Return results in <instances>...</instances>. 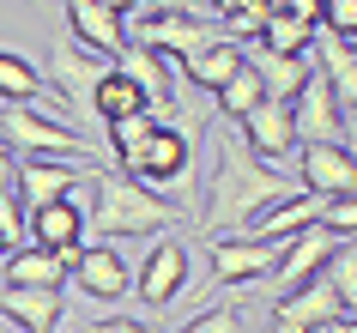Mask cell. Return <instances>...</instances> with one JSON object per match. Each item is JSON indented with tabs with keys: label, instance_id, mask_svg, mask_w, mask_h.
Returning a JSON list of instances; mask_svg holds the SVG:
<instances>
[{
	"label": "cell",
	"instance_id": "1",
	"mask_svg": "<svg viewBox=\"0 0 357 333\" xmlns=\"http://www.w3.org/2000/svg\"><path fill=\"white\" fill-rule=\"evenodd\" d=\"M212 140H218V164H212L206 188H200V237H248V224L266 206H279L284 194H297V188L273 164H261L236 128H218Z\"/></svg>",
	"mask_w": 357,
	"mask_h": 333
},
{
	"label": "cell",
	"instance_id": "2",
	"mask_svg": "<svg viewBox=\"0 0 357 333\" xmlns=\"http://www.w3.org/2000/svg\"><path fill=\"white\" fill-rule=\"evenodd\" d=\"M85 224H91L97 242H121V237H158V230H169L176 224V206L158 200L139 176H128V170H97L91 176V212H85Z\"/></svg>",
	"mask_w": 357,
	"mask_h": 333
},
{
	"label": "cell",
	"instance_id": "3",
	"mask_svg": "<svg viewBox=\"0 0 357 333\" xmlns=\"http://www.w3.org/2000/svg\"><path fill=\"white\" fill-rule=\"evenodd\" d=\"M0 140L24 158H73V164H109L103 151L61 115H43L31 103H0Z\"/></svg>",
	"mask_w": 357,
	"mask_h": 333
},
{
	"label": "cell",
	"instance_id": "4",
	"mask_svg": "<svg viewBox=\"0 0 357 333\" xmlns=\"http://www.w3.org/2000/svg\"><path fill=\"white\" fill-rule=\"evenodd\" d=\"M133 176H139L158 200L188 206L194 200V133L176 128V121H158V133H151V146H146V158H139Z\"/></svg>",
	"mask_w": 357,
	"mask_h": 333
},
{
	"label": "cell",
	"instance_id": "5",
	"mask_svg": "<svg viewBox=\"0 0 357 333\" xmlns=\"http://www.w3.org/2000/svg\"><path fill=\"white\" fill-rule=\"evenodd\" d=\"M339 315H345V303H339L333 279L315 273L309 285L273 297V309H266V333H327Z\"/></svg>",
	"mask_w": 357,
	"mask_h": 333
},
{
	"label": "cell",
	"instance_id": "6",
	"mask_svg": "<svg viewBox=\"0 0 357 333\" xmlns=\"http://www.w3.org/2000/svg\"><path fill=\"white\" fill-rule=\"evenodd\" d=\"M109 67L115 61H103V55H91L85 43H73L67 31H61L55 43H49V91L61 97V103H85L91 110V97H97V85L109 79Z\"/></svg>",
	"mask_w": 357,
	"mask_h": 333
},
{
	"label": "cell",
	"instance_id": "7",
	"mask_svg": "<svg viewBox=\"0 0 357 333\" xmlns=\"http://www.w3.org/2000/svg\"><path fill=\"white\" fill-rule=\"evenodd\" d=\"M182 291H188V242H176V237L151 242V249H146V260L133 267V297H139L146 309H158V315H164Z\"/></svg>",
	"mask_w": 357,
	"mask_h": 333
},
{
	"label": "cell",
	"instance_id": "8",
	"mask_svg": "<svg viewBox=\"0 0 357 333\" xmlns=\"http://www.w3.org/2000/svg\"><path fill=\"white\" fill-rule=\"evenodd\" d=\"M206 260H212V285L248 291V285H261V279L273 273L279 249L261 242V237H206Z\"/></svg>",
	"mask_w": 357,
	"mask_h": 333
},
{
	"label": "cell",
	"instance_id": "9",
	"mask_svg": "<svg viewBox=\"0 0 357 333\" xmlns=\"http://www.w3.org/2000/svg\"><path fill=\"white\" fill-rule=\"evenodd\" d=\"M97 170L109 164H73V158H19V206H55V200H73L79 182H91Z\"/></svg>",
	"mask_w": 357,
	"mask_h": 333
},
{
	"label": "cell",
	"instance_id": "10",
	"mask_svg": "<svg viewBox=\"0 0 357 333\" xmlns=\"http://www.w3.org/2000/svg\"><path fill=\"white\" fill-rule=\"evenodd\" d=\"M115 73L121 79H133L139 91H146V103H151V115L158 121H176V67H169V55H158L151 43H133L128 37V49L115 55Z\"/></svg>",
	"mask_w": 357,
	"mask_h": 333
},
{
	"label": "cell",
	"instance_id": "11",
	"mask_svg": "<svg viewBox=\"0 0 357 333\" xmlns=\"http://www.w3.org/2000/svg\"><path fill=\"white\" fill-rule=\"evenodd\" d=\"M333 249H339V237L321 230V224L303 230V237H291V242H279V260H273V273H266V291L284 297V291H297V285H309L315 273H327Z\"/></svg>",
	"mask_w": 357,
	"mask_h": 333
},
{
	"label": "cell",
	"instance_id": "12",
	"mask_svg": "<svg viewBox=\"0 0 357 333\" xmlns=\"http://www.w3.org/2000/svg\"><path fill=\"white\" fill-rule=\"evenodd\" d=\"M291 121H297V146H345V103L333 97V85L321 73L297 91Z\"/></svg>",
	"mask_w": 357,
	"mask_h": 333
},
{
	"label": "cell",
	"instance_id": "13",
	"mask_svg": "<svg viewBox=\"0 0 357 333\" xmlns=\"http://www.w3.org/2000/svg\"><path fill=\"white\" fill-rule=\"evenodd\" d=\"M73 285L91 303H121V297H133V267L115 255V242H85L73 255Z\"/></svg>",
	"mask_w": 357,
	"mask_h": 333
},
{
	"label": "cell",
	"instance_id": "14",
	"mask_svg": "<svg viewBox=\"0 0 357 333\" xmlns=\"http://www.w3.org/2000/svg\"><path fill=\"white\" fill-rule=\"evenodd\" d=\"M236 133H243V146L255 151L261 164H279V158H291V151H297V121H291V103H273V97H261V103L236 121Z\"/></svg>",
	"mask_w": 357,
	"mask_h": 333
},
{
	"label": "cell",
	"instance_id": "15",
	"mask_svg": "<svg viewBox=\"0 0 357 333\" xmlns=\"http://www.w3.org/2000/svg\"><path fill=\"white\" fill-rule=\"evenodd\" d=\"M128 37L133 43H151V49L169 55V61H182V55H194V49H206V43L230 37V31L218 19H139Z\"/></svg>",
	"mask_w": 357,
	"mask_h": 333
},
{
	"label": "cell",
	"instance_id": "16",
	"mask_svg": "<svg viewBox=\"0 0 357 333\" xmlns=\"http://www.w3.org/2000/svg\"><path fill=\"white\" fill-rule=\"evenodd\" d=\"M73 43H85L91 55L115 61L121 49H128V19H115L103 0H67V24H61Z\"/></svg>",
	"mask_w": 357,
	"mask_h": 333
},
{
	"label": "cell",
	"instance_id": "17",
	"mask_svg": "<svg viewBox=\"0 0 357 333\" xmlns=\"http://www.w3.org/2000/svg\"><path fill=\"white\" fill-rule=\"evenodd\" d=\"M0 315L19 321L24 333H55L67 315V291L61 285H0Z\"/></svg>",
	"mask_w": 357,
	"mask_h": 333
},
{
	"label": "cell",
	"instance_id": "18",
	"mask_svg": "<svg viewBox=\"0 0 357 333\" xmlns=\"http://www.w3.org/2000/svg\"><path fill=\"white\" fill-rule=\"evenodd\" d=\"M297 176H303L309 194H321V200L357 194V158L345 146H303L297 151Z\"/></svg>",
	"mask_w": 357,
	"mask_h": 333
},
{
	"label": "cell",
	"instance_id": "19",
	"mask_svg": "<svg viewBox=\"0 0 357 333\" xmlns=\"http://www.w3.org/2000/svg\"><path fill=\"white\" fill-rule=\"evenodd\" d=\"M248 49V67L261 79V91L273 103H297V91L315 79V61L309 55H279V49H266V43H243Z\"/></svg>",
	"mask_w": 357,
	"mask_h": 333
},
{
	"label": "cell",
	"instance_id": "20",
	"mask_svg": "<svg viewBox=\"0 0 357 333\" xmlns=\"http://www.w3.org/2000/svg\"><path fill=\"white\" fill-rule=\"evenodd\" d=\"M24 237L73 260L79 249H85V237H91V224H85V212H79L73 200H55V206H37V212L24 219Z\"/></svg>",
	"mask_w": 357,
	"mask_h": 333
},
{
	"label": "cell",
	"instance_id": "21",
	"mask_svg": "<svg viewBox=\"0 0 357 333\" xmlns=\"http://www.w3.org/2000/svg\"><path fill=\"white\" fill-rule=\"evenodd\" d=\"M243 61H248L243 43L218 37V43H206V49H194V55L176 61V79H188L194 91H218V85H230V79L243 73Z\"/></svg>",
	"mask_w": 357,
	"mask_h": 333
},
{
	"label": "cell",
	"instance_id": "22",
	"mask_svg": "<svg viewBox=\"0 0 357 333\" xmlns=\"http://www.w3.org/2000/svg\"><path fill=\"white\" fill-rule=\"evenodd\" d=\"M321 194H309V188H297V194H284L279 206H266L261 219L248 224V237H261V242H273V249H279V242H291V237H303V230H315L321 224Z\"/></svg>",
	"mask_w": 357,
	"mask_h": 333
},
{
	"label": "cell",
	"instance_id": "23",
	"mask_svg": "<svg viewBox=\"0 0 357 333\" xmlns=\"http://www.w3.org/2000/svg\"><path fill=\"white\" fill-rule=\"evenodd\" d=\"M0 103H31V110H43V115L67 110V103L49 91L43 67H37V61H24L19 49H0Z\"/></svg>",
	"mask_w": 357,
	"mask_h": 333
},
{
	"label": "cell",
	"instance_id": "24",
	"mask_svg": "<svg viewBox=\"0 0 357 333\" xmlns=\"http://www.w3.org/2000/svg\"><path fill=\"white\" fill-rule=\"evenodd\" d=\"M67 273H73V260H67V255L43 249V242H24V249L6 255L0 285H67Z\"/></svg>",
	"mask_w": 357,
	"mask_h": 333
},
{
	"label": "cell",
	"instance_id": "25",
	"mask_svg": "<svg viewBox=\"0 0 357 333\" xmlns=\"http://www.w3.org/2000/svg\"><path fill=\"white\" fill-rule=\"evenodd\" d=\"M309 61H315V73L333 85L339 103L357 110V61H351V49H345L339 37H315V43H309Z\"/></svg>",
	"mask_w": 357,
	"mask_h": 333
},
{
	"label": "cell",
	"instance_id": "26",
	"mask_svg": "<svg viewBox=\"0 0 357 333\" xmlns=\"http://www.w3.org/2000/svg\"><path fill=\"white\" fill-rule=\"evenodd\" d=\"M151 133H158V115H128V121H109V164L115 170H139V158H146V146H151Z\"/></svg>",
	"mask_w": 357,
	"mask_h": 333
},
{
	"label": "cell",
	"instance_id": "27",
	"mask_svg": "<svg viewBox=\"0 0 357 333\" xmlns=\"http://www.w3.org/2000/svg\"><path fill=\"white\" fill-rule=\"evenodd\" d=\"M91 110L103 115V121H128V115H146L151 103H146V91H139L133 79H121V73L109 67V79H103V85H97V97H91Z\"/></svg>",
	"mask_w": 357,
	"mask_h": 333
},
{
	"label": "cell",
	"instance_id": "28",
	"mask_svg": "<svg viewBox=\"0 0 357 333\" xmlns=\"http://www.w3.org/2000/svg\"><path fill=\"white\" fill-rule=\"evenodd\" d=\"M321 31L309 19H297V13H266V24H261V37L255 43H266V49H279V55H309V43H315Z\"/></svg>",
	"mask_w": 357,
	"mask_h": 333
},
{
	"label": "cell",
	"instance_id": "29",
	"mask_svg": "<svg viewBox=\"0 0 357 333\" xmlns=\"http://www.w3.org/2000/svg\"><path fill=\"white\" fill-rule=\"evenodd\" d=\"M261 79H255V67H248L243 61V73L230 79V85H218V91H212V103H218V115H225V121H243L248 110H255V103H261Z\"/></svg>",
	"mask_w": 357,
	"mask_h": 333
},
{
	"label": "cell",
	"instance_id": "30",
	"mask_svg": "<svg viewBox=\"0 0 357 333\" xmlns=\"http://www.w3.org/2000/svg\"><path fill=\"white\" fill-rule=\"evenodd\" d=\"M176 333H248V315L236 303H206V309H194Z\"/></svg>",
	"mask_w": 357,
	"mask_h": 333
},
{
	"label": "cell",
	"instance_id": "31",
	"mask_svg": "<svg viewBox=\"0 0 357 333\" xmlns=\"http://www.w3.org/2000/svg\"><path fill=\"white\" fill-rule=\"evenodd\" d=\"M327 279H333V291H339V303H345V315H357V237L333 249V260H327Z\"/></svg>",
	"mask_w": 357,
	"mask_h": 333
},
{
	"label": "cell",
	"instance_id": "32",
	"mask_svg": "<svg viewBox=\"0 0 357 333\" xmlns=\"http://www.w3.org/2000/svg\"><path fill=\"white\" fill-rule=\"evenodd\" d=\"M315 31H321V37H339V43H351V37H357V0H321V13H315Z\"/></svg>",
	"mask_w": 357,
	"mask_h": 333
},
{
	"label": "cell",
	"instance_id": "33",
	"mask_svg": "<svg viewBox=\"0 0 357 333\" xmlns=\"http://www.w3.org/2000/svg\"><path fill=\"white\" fill-rule=\"evenodd\" d=\"M133 19H218L212 0H139Z\"/></svg>",
	"mask_w": 357,
	"mask_h": 333
},
{
	"label": "cell",
	"instance_id": "34",
	"mask_svg": "<svg viewBox=\"0 0 357 333\" xmlns=\"http://www.w3.org/2000/svg\"><path fill=\"white\" fill-rule=\"evenodd\" d=\"M321 230H333L339 242H351L357 237V194H339V200L321 206Z\"/></svg>",
	"mask_w": 357,
	"mask_h": 333
},
{
	"label": "cell",
	"instance_id": "35",
	"mask_svg": "<svg viewBox=\"0 0 357 333\" xmlns=\"http://www.w3.org/2000/svg\"><path fill=\"white\" fill-rule=\"evenodd\" d=\"M24 206L13 200V194H0V260L13 255V249H24Z\"/></svg>",
	"mask_w": 357,
	"mask_h": 333
},
{
	"label": "cell",
	"instance_id": "36",
	"mask_svg": "<svg viewBox=\"0 0 357 333\" xmlns=\"http://www.w3.org/2000/svg\"><path fill=\"white\" fill-rule=\"evenodd\" d=\"M85 333H151L146 321H133V315H103V321H91Z\"/></svg>",
	"mask_w": 357,
	"mask_h": 333
},
{
	"label": "cell",
	"instance_id": "37",
	"mask_svg": "<svg viewBox=\"0 0 357 333\" xmlns=\"http://www.w3.org/2000/svg\"><path fill=\"white\" fill-rule=\"evenodd\" d=\"M13 182H19V151L0 140V194H13Z\"/></svg>",
	"mask_w": 357,
	"mask_h": 333
},
{
	"label": "cell",
	"instance_id": "38",
	"mask_svg": "<svg viewBox=\"0 0 357 333\" xmlns=\"http://www.w3.org/2000/svg\"><path fill=\"white\" fill-rule=\"evenodd\" d=\"M345 151L357 158V110H345Z\"/></svg>",
	"mask_w": 357,
	"mask_h": 333
},
{
	"label": "cell",
	"instance_id": "39",
	"mask_svg": "<svg viewBox=\"0 0 357 333\" xmlns=\"http://www.w3.org/2000/svg\"><path fill=\"white\" fill-rule=\"evenodd\" d=\"M103 6H109L115 19H133V13H139V0H103Z\"/></svg>",
	"mask_w": 357,
	"mask_h": 333
},
{
	"label": "cell",
	"instance_id": "40",
	"mask_svg": "<svg viewBox=\"0 0 357 333\" xmlns=\"http://www.w3.org/2000/svg\"><path fill=\"white\" fill-rule=\"evenodd\" d=\"M327 333H357V315H339V321H333Z\"/></svg>",
	"mask_w": 357,
	"mask_h": 333
},
{
	"label": "cell",
	"instance_id": "41",
	"mask_svg": "<svg viewBox=\"0 0 357 333\" xmlns=\"http://www.w3.org/2000/svg\"><path fill=\"white\" fill-rule=\"evenodd\" d=\"M0 333H24V327H19V321H6V315H0Z\"/></svg>",
	"mask_w": 357,
	"mask_h": 333
},
{
	"label": "cell",
	"instance_id": "42",
	"mask_svg": "<svg viewBox=\"0 0 357 333\" xmlns=\"http://www.w3.org/2000/svg\"><path fill=\"white\" fill-rule=\"evenodd\" d=\"M345 49H351V61H357V37H351V43H345Z\"/></svg>",
	"mask_w": 357,
	"mask_h": 333
}]
</instances>
